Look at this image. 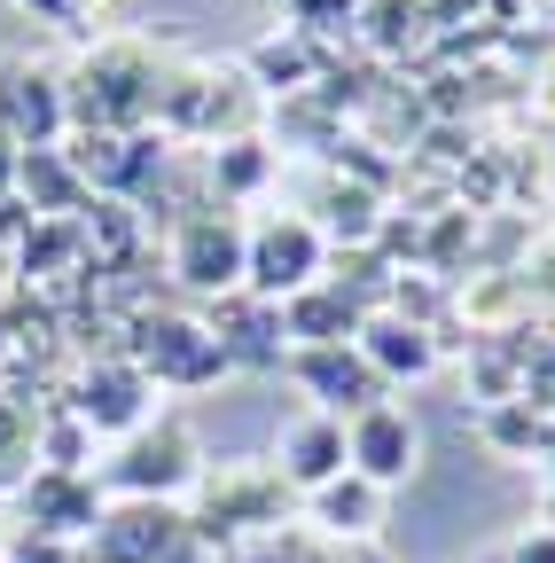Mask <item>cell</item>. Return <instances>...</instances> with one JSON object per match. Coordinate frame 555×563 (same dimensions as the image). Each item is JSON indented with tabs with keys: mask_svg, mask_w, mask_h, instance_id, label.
Listing matches in <instances>:
<instances>
[{
	"mask_svg": "<svg viewBox=\"0 0 555 563\" xmlns=\"http://www.w3.org/2000/svg\"><path fill=\"white\" fill-rule=\"evenodd\" d=\"M203 477V446L180 415H157L142 422V431H125L118 454L102 462V493H125V501H173V493H188Z\"/></svg>",
	"mask_w": 555,
	"mask_h": 563,
	"instance_id": "cell-1",
	"label": "cell"
},
{
	"mask_svg": "<svg viewBox=\"0 0 555 563\" xmlns=\"http://www.w3.org/2000/svg\"><path fill=\"white\" fill-rule=\"evenodd\" d=\"M321 266H329L321 228L290 211V220H266V228H251V251H243V290H251V298H266V306H282V298L313 290V282H321Z\"/></svg>",
	"mask_w": 555,
	"mask_h": 563,
	"instance_id": "cell-2",
	"label": "cell"
},
{
	"mask_svg": "<svg viewBox=\"0 0 555 563\" xmlns=\"http://www.w3.org/2000/svg\"><path fill=\"white\" fill-rule=\"evenodd\" d=\"M87 563H196V525L173 501H125L95 525Z\"/></svg>",
	"mask_w": 555,
	"mask_h": 563,
	"instance_id": "cell-3",
	"label": "cell"
},
{
	"mask_svg": "<svg viewBox=\"0 0 555 563\" xmlns=\"http://www.w3.org/2000/svg\"><path fill=\"white\" fill-rule=\"evenodd\" d=\"M414 462H423V431H414V415H407V407L376 399V407H360L353 422H344V470L368 477L376 493L407 485Z\"/></svg>",
	"mask_w": 555,
	"mask_h": 563,
	"instance_id": "cell-4",
	"label": "cell"
},
{
	"mask_svg": "<svg viewBox=\"0 0 555 563\" xmlns=\"http://www.w3.org/2000/svg\"><path fill=\"white\" fill-rule=\"evenodd\" d=\"M133 368H142L149 384H173V391H196L227 376V344L212 329L196 321H142V344H133Z\"/></svg>",
	"mask_w": 555,
	"mask_h": 563,
	"instance_id": "cell-5",
	"label": "cell"
},
{
	"mask_svg": "<svg viewBox=\"0 0 555 563\" xmlns=\"http://www.w3.org/2000/svg\"><path fill=\"white\" fill-rule=\"evenodd\" d=\"M110 517L95 470H32L24 477V532L47 540H95V525Z\"/></svg>",
	"mask_w": 555,
	"mask_h": 563,
	"instance_id": "cell-6",
	"label": "cell"
},
{
	"mask_svg": "<svg viewBox=\"0 0 555 563\" xmlns=\"http://www.w3.org/2000/svg\"><path fill=\"white\" fill-rule=\"evenodd\" d=\"M243 251H251V228H235L227 211H203V220H188L180 243H173V274L188 290L227 298V290H243Z\"/></svg>",
	"mask_w": 555,
	"mask_h": 563,
	"instance_id": "cell-7",
	"label": "cell"
},
{
	"mask_svg": "<svg viewBox=\"0 0 555 563\" xmlns=\"http://www.w3.org/2000/svg\"><path fill=\"white\" fill-rule=\"evenodd\" d=\"M290 368L313 391V415H336V422H353L360 407L384 399V376L360 361V344H313V352H298Z\"/></svg>",
	"mask_w": 555,
	"mask_h": 563,
	"instance_id": "cell-8",
	"label": "cell"
},
{
	"mask_svg": "<svg viewBox=\"0 0 555 563\" xmlns=\"http://www.w3.org/2000/svg\"><path fill=\"white\" fill-rule=\"evenodd\" d=\"M71 415L87 422L95 439H125V431H142V422H149V376L133 368V361H102V368H87V376H79Z\"/></svg>",
	"mask_w": 555,
	"mask_h": 563,
	"instance_id": "cell-9",
	"label": "cell"
},
{
	"mask_svg": "<svg viewBox=\"0 0 555 563\" xmlns=\"http://www.w3.org/2000/svg\"><path fill=\"white\" fill-rule=\"evenodd\" d=\"M360 361L391 384V376H431L439 368V336H431V321H414V313H368L360 321Z\"/></svg>",
	"mask_w": 555,
	"mask_h": 563,
	"instance_id": "cell-10",
	"label": "cell"
},
{
	"mask_svg": "<svg viewBox=\"0 0 555 563\" xmlns=\"http://www.w3.org/2000/svg\"><path fill=\"white\" fill-rule=\"evenodd\" d=\"M282 477H220L203 493V509L188 517L196 540H220V532H251V525H282Z\"/></svg>",
	"mask_w": 555,
	"mask_h": 563,
	"instance_id": "cell-11",
	"label": "cell"
},
{
	"mask_svg": "<svg viewBox=\"0 0 555 563\" xmlns=\"http://www.w3.org/2000/svg\"><path fill=\"white\" fill-rule=\"evenodd\" d=\"M274 313H282V336H298V352H313V344H353L360 321H368L353 298H344V282H313V290L282 298Z\"/></svg>",
	"mask_w": 555,
	"mask_h": 563,
	"instance_id": "cell-12",
	"label": "cell"
},
{
	"mask_svg": "<svg viewBox=\"0 0 555 563\" xmlns=\"http://www.w3.org/2000/svg\"><path fill=\"white\" fill-rule=\"evenodd\" d=\"M0 110H9V125L24 133V150H55L63 118H71V95H63V79H47V70H9Z\"/></svg>",
	"mask_w": 555,
	"mask_h": 563,
	"instance_id": "cell-13",
	"label": "cell"
},
{
	"mask_svg": "<svg viewBox=\"0 0 555 563\" xmlns=\"http://www.w3.org/2000/svg\"><path fill=\"white\" fill-rule=\"evenodd\" d=\"M329 477H344V422L336 415H298L282 431V485L321 493Z\"/></svg>",
	"mask_w": 555,
	"mask_h": 563,
	"instance_id": "cell-14",
	"label": "cell"
},
{
	"mask_svg": "<svg viewBox=\"0 0 555 563\" xmlns=\"http://www.w3.org/2000/svg\"><path fill=\"white\" fill-rule=\"evenodd\" d=\"M306 509H313V525L329 532V540H368L376 525H384V493L368 485V477H329L321 493H306Z\"/></svg>",
	"mask_w": 555,
	"mask_h": 563,
	"instance_id": "cell-15",
	"label": "cell"
},
{
	"mask_svg": "<svg viewBox=\"0 0 555 563\" xmlns=\"http://www.w3.org/2000/svg\"><path fill=\"white\" fill-rule=\"evenodd\" d=\"M16 188L32 196V211H71L79 203V165L63 150H24L16 157Z\"/></svg>",
	"mask_w": 555,
	"mask_h": 563,
	"instance_id": "cell-16",
	"label": "cell"
},
{
	"mask_svg": "<svg viewBox=\"0 0 555 563\" xmlns=\"http://www.w3.org/2000/svg\"><path fill=\"white\" fill-rule=\"evenodd\" d=\"M266 165H274V157H266V141H251V133H243V141H220V157H212V180H220L227 196H251V188L266 180Z\"/></svg>",
	"mask_w": 555,
	"mask_h": 563,
	"instance_id": "cell-17",
	"label": "cell"
},
{
	"mask_svg": "<svg viewBox=\"0 0 555 563\" xmlns=\"http://www.w3.org/2000/svg\"><path fill=\"white\" fill-rule=\"evenodd\" d=\"M251 70H258L266 87H298L306 70H313V47H306V40H266V47L251 55Z\"/></svg>",
	"mask_w": 555,
	"mask_h": 563,
	"instance_id": "cell-18",
	"label": "cell"
},
{
	"mask_svg": "<svg viewBox=\"0 0 555 563\" xmlns=\"http://www.w3.org/2000/svg\"><path fill=\"white\" fill-rule=\"evenodd\" d=\"M0 563H87V548L79 540H47V532H16Z\"/></svg>",
	"mask_w": 555,
	"mask_h": 563,
	"instance_id": "cell-19",
	"label": "cell"
},
{
	"mask_svg": "<svg viewBox=\"0 0 555 563\" xmlns=\"http://www.w3.org/2000/svg\"><path fill=\"white\" fill-rule=\"evenodd\" d=\"M517 563H555V532H540V540H524V548H517Z\"/></svg>",
	"mask_w": 555,
	"mask_h": 563,
	"instance_id": "cell-20",
	"label": "cell"
},
{
	"mask_svg": "<svg viewBox=\"0 0 555 563\" xmlns=\"http://www.w3.org/2000/svg\"><path fill=\"white\" fill-rule=\"evenodd\" d=\"M16 180V150H9V141H0V188H9Z\"/></svg>",
	"mask_w": 555,
	"mask_h": 563,
	"instance_id": "cell-21",
	"label": "cell"
}]
</instances>
